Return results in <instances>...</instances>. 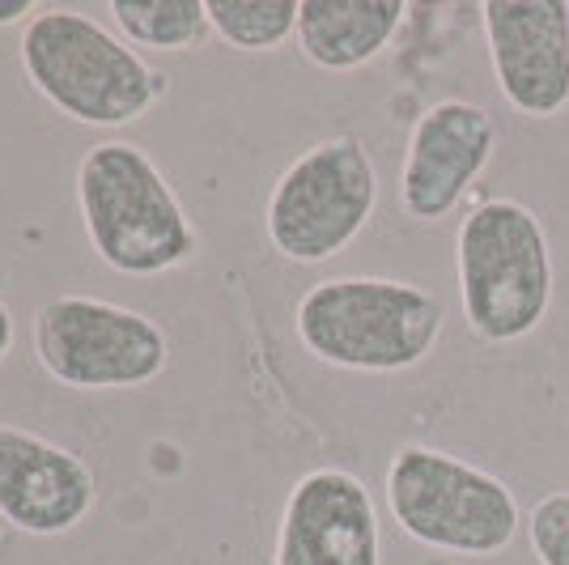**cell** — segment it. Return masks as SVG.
Here are the masks:
<instances>
[{"label": "cell", "instance_id": "277c9868", "mask_svg": "<svg viewBox=\"0 0 569 565\" xmlns=\"http://www.w3.org/2000/svg\"><path fill=\"white\" fill-rule=\"evenodd\" d=\"M22 69L60 116L86 128H123L167 95V72L77 9H39L22 30Z\"/></svg>", "mask_w": 569, "mask_h": 565}, {"label": "cell", "instance_id": "e0dca14e", "mask_svg": "<svg viewBox=\"0 0 569 565\" xmlns=\"http://www.w3.org/2000/svg\"><path fill=\"white\" fill-rule=\"evenodd\" d=\"M9 349H13V310L0 298V361L9 357Z\"/></svg>", "mask_w": 569, "mask_h": 565}, {"label": "cell", "instance_id": "7c38bea8", "mask_svg": "<svg viewBox=\"0 0 569 565\" xmlns=\"http://www.w3.org/2000/svg\"><path fill=\"white\" fill-rule=\"evenodd\" d=\"M403 13V0H302L293 39L315 69L353 72L391 48Z\"/></svg>", "mask_w": 569, "mask_h": 565}, {"label": "cell", "instance_id": "5b68a950", "mask_svg": "<svg viewBox=\"0 0 569 565\" xmlns=\"http://www.w3.org/2000/svg\"><path fill=\"white\" fill-rule=\"evenodd\" d=\"M387 511L408 541L455 557H498L527 523L501 476L426 443L396 447L387 464Z\"/></svg>", "mask_w": 569, "mask_h": 565}, {"label": "cell", "instance_id": "7a4b0ae2", "mask_svg": "<svg viewBox=\"0 0 569 565\" xmlns=\"http://www.w3.org/2000/svg\"><path fill=\"white\" fill-rule=\"evenodd\" d=\"M77 209L94 256L123 277H162L200 251L188 205L132 141H98L77 166Z\"/></svg>", "mask_w": 569, "mask_h": 565}, {"label": "cell", "instance_id": "5bb4252c", "mask_svg": "<svg viewBox=\"0 0 569 565\" xmlns=\"http://www.w3.org/2000/svg\"><path fill=\"white\" fill-rule=\"evenodd\" d=\"M302 0H204L213 34L234 51H277L298 34Z\"/></svg>", "mask_w": 569, "mask_h": 565}, {"label": "cell", "instance_id": "4fadbf2b", "mask_svg": "<svg viewBox=\"0 0 569 565\" xmlns=\"http://www.w3.org/2000/svg\"><path fill=\"white\" fill-rule=\"evenodd\" d=\"M111 18L123 43L149 51H191L213 34L204 0H116Z\"/></svg>", "mask_w": 569, "mask_h": 565}, {"label": "cell", "instance_id": "9a60e30c", "mask_svg": "<svg viewBox=\"0 0 569 565\" xmlns=\"http://www.w3.org/2000/svg\"><path fill=\"white\" fill-rule=\"evenodd\" d=\"M527 541L540 565H569V489H548L527 515Z\"/></svg>", "mask_w": 569, "mask_h": 565}, {"label": "cell", "instance_id": "9c48e42d", "mask_svg": "<svg viewBox=\"0 0 569 565\" xmlns=\"http://www.w3.org/2000/svg\"><path fill=\"white\" fill-rule=\"evenodd\" d=\"M480 22L501 98L527 119L561 116L569 107L566 0H489Z\"/></svg>", "mask_w": 569, "mask_h": 565}, {"label": "cell", "instance_id": "30bf717a", "mask_svg": "<svg viewBox=\"0 0 569 565\" xmlns=\"http://www.w3.org/2000/svg\"><path fill=\"white\" fill-rule=\"evenodd\" d=\"M272 565H382L370 485L349 468H310L289 489Z\"/></svg>", "mask_w": 569, "mask_h": 565}, {"label": "cell", "instance_id": "8fae6325", "mask_svg": "<svg viewBox=\"0 0 569 565\" xmlns=\"http://www.w3.org/2000/svg\"><path fill=\"white\" fill-rule=\"evenodd\" d=\"M98 502L90 464L34 429L0 422V518L26 536H64Z\"/></svg>", "mask_w": 569, "mask_h": 565}, {"label": "cell", "instance_id": "3957f363", "mask_svg": "<svg viewBox=\"0 0 569 565\" xmlns=\"http://www.w3.org/2000/svg\"><path fill=\"white\" fill-rule=\"evenodd\" d=\"M463 324L485 345H519L552 307V247L540 212L510 196L480 200L455 235Z\"/></svg>", "mask_w": 569, "mask_h": 565}, {"label": "cell", "instance_id": "52a82bcc", "mask_svg": "<svg viewBox=\"0 0 569 565\" xmlns=\"http://www.w3.org/2000/svg\"><path fill=\"white\" fill-rule=\"evenodd\" d=\"M34 357L72 391H132L167 370L170 340L141 310L60 294L34 310Z\"/></svg>", "mask_w": 569, "mask_h": 565}, {"label": "cell", "instance_id": "8992f818", "mask_svg": "<svg viewBox=\"0 0 569 565\" xmlns=\"http://www.w3.org/2000/svg\"><path fill=\"white\" fill-rule=\"evenodd\" d=\"M379 209V166L353 132L307 145L277 175L263 209L272 251L289 264H328L353 247Z\"/></svg>", "mask_w": 569, "mask_h": 565}, {"label": "cell", "instance_id": "ba28073f", "mask_svg": "<svg viewBox=\"0 0 569 565\" xmlns=\"http://www.w3.org/2000/svg\"><path fill=\"white\" fill-rule=\"evenodd\" d=\"M498 149V119L480 102L442 98L417 116L400 166V209L412 221L451 217Z\"/></svg>", "mask_w": 569, "mask_h": 565}, {"label": "cell", "instance_id": "2e32d148", "mask_svg": "<svg viewBox=\"0 0 569 565\" xmlns=\"http://www.w3.org/2000/svg\"><path fill=\"white\" fill-rule=\"evenodd\" d=\"M34 13H39L34 0H0V26H13L22 18H34Z\"/></svg>", "mask_w": 569, "mask_h": 565}, {"label": "cell", "instance_id": "6da1fadb", "mask_svg": "<svg viewBox=\"0 0 569 565\" xmlns=\"http://www.w3.org/2000/svg\"><path fill=\"white\" fill-rule=\"evenodd\" d=\"M447 303L417 281L328 277L293 307V331L315 361L353 375L417 370L442 340Z\"/></svg>", "mask_w": 569, "mask_h": 565}]
</instances>
